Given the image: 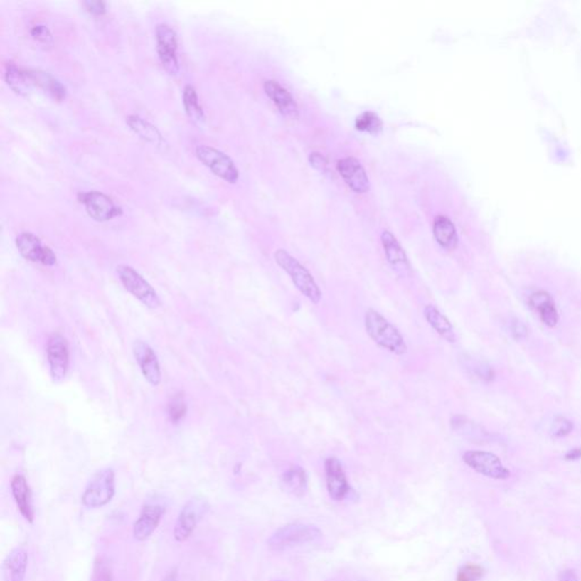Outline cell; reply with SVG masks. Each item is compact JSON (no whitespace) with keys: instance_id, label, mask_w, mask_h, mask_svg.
Instances as JSON below:
<instances>
[{"instance_id":"26","label":"cell","mask_w":581,"mask_h":581,"mask_svg":"<svg viewBox=\"0 0 581 581\" xmlns=\"http://www.w3.org/2000/svg\"><path fill=\"white\" fill-rule=\"evenodd\" d=\"M284 489L297 497L304 496L308 489V477L304 468L291 466L282 476Z\"/></svg>"},{"instance_id":"3","label":"cell","mask_w":581,"mask_h":581,"mask_svg":"<svg viewBox=\"0 0 581 581\" xmlns=\"http://www.w3.org/2000/svg\"><path fill=\"white\" fill-rule=\"evenodd\" d=\"M274 257L278 266L287 272L300 293L307 299H309L312 304H319L321 300V291L309 270L283 249L276 251Z\"/></svg>"},{"instance_id":"19","label":"cell","mask_w":581,"mask_h":581,"mask_svg":"<svg viewBox=\"0 0 581 581\" xmlns=\"http://www.w3.org/2000/svg\"><path fill=\"white\" fill-rule=\"evenodd\" d=\"M382 245L384 247L385 256L393 267L394 270L401 274H407L411 272L410 262L405 255V250L402 249L401 245L393 234L384 230L382 234Z\"/></svg>"},{"instance_id":"13","label":"cell","mask_w":581,"mask_h":581,"mask_svg":"<svg viewBox=\"0 0 581 581\" xmlns=\"http://www.w3.org/2000/svg\"><path fill=\"white\" fill-rule=\"evenodd\" d=\"M326 487L329 497L335 502H340L351 491L348 478L339 459L331 457L325 461Z\"/></svg>"},{"instance_id":"2","label":"cell","mask_w":581,"mask_h":581,"mask_svg":"<svg viewBox=\"0 0 581 581\" xmlns=\"http://www.w3.org/2000/svg\"><path fill=\"white\" fill-rule=\"evenodd\" d=\"M365 327L371 340L380 348L396 354L403 356L407 352L405 337L399 329L388 321L384 316L375 309H368L365 315Z\"/></svg>"},{"instance_id":"14","label":"cell","mask_w":581,"mask_h":581,"mask_svg":"<svg viewBox=\"0 0 581 581\" xmlns=\"http://www.w3.org/2000/svg\"><path fill=\"white\" fill-rule=\"evenodd\" d=\"M165 514V508L159 503L148 502L141 510L140 516L133 525V537L138 542H144L150 538L158 528L160 521Z\"/></svg>"},{"instance_id":"20","label":"cell","mask_w":581,"mask_h":581,"mask_svg":"<svg viewBox=\"0 0 581 581\" xmlns=\"http://www.w3.org/2000/svg\"><path fill=\"white\" fill-rule=\"evenodd\" d=\"M28 556L21 548L11 550L3 563V581H26Z\"/></svg>"},{"instance_id":"31","label":"cell","mask_w":581,"mask_h":581,"mask_svg":"<svg viewBox=\"0 0 581 581\" xmlns=\"http://www.w3.org/2000/svg\"><path fill=\"white\" fill-rule=\"evenodd\" d=\"M453 428L462 432L466 436H485L486 432L481 427L470 422L464 417H455L452 422Z\"/></svg>"},{"instance_id":"34","label":"cell","mask_w":581,"mask_h":581,"mask_svg":"<svg viewBox=\"0 0 581 581\" xmlns=\"http://www.w3.org/2000/svg\"><path fill=\"white\" fill-rule=\"evenodd\" d=\"M30 34L34 40H37L39 43H46V45L53 43V37L50 30L43 24L32 26Z\"/></svg>"},{"instance_id":"30","label":"cell","mask_w":581,"mask_h":581,"mask_svg":"<svg viewBox=\"0 0 581 581\" xmlns=\"http://www.w3.org/2000/svg\"><path fill=\"white\" fill-rule=\"evenodd\" d=\"M188 407L183 394L178 393L171 398L169 403V416L174 424L180 422L186 417Z\"/></svg>"},{"instance_id":"32","label":"cell","mask_w":581,"mask_h":581,"mask_svg":"<svg viewBox=\"0 0 581 581\" xmlns=\"http://www.w3.org/2000/svg\"><path fill=\"white\" fill-rule=\"evenodd\" d=\"M91 581H112V565L104 558H97L93 563Z\"/></svg>"},{"instance_id":"37","label":"cell","mask_w":581,"mask_h":581,"mask_svg":"<svg viewBox=\"0 0 581 581\" xmlns=\"http://www.w3.org/2000/svg\"><path fill=\"white\" fill-rule=\"evenodd\" d=\"M511 331L512 334L513 336L517 339V340H520V339H523V337L527 335V329H526V326L523 325L520 320L516 319L512 321L511 324Z\"/></svg>"},{"instance_id":"17","label":"cell","mask_w":581,"mask_h":581,"mask_svg":"<svg viewBox=\"0 0 581 581\" xmlns=\"http://www.w3.org/2000/svg\"><path fill=\"white\" fill-rule=\"evenodd\" d=\"M11 495L14 497L17 508L21 516L28 523H33L36 512H34L33 499L32 491L26 481V477L22 475H15L11 481Z\"/></svg>"},{"instance_id":"22","label":"cell","mask_w":581,"mask_h":581,"mask_svg":"<svg viewBox=\"0 0 581 581\" xmlns=\"http://www.w3.org/2000/svg\"><path fill=\"white\" fill-rule=\"evenodd\" d=\"M127 124L135 134L139 135V138L146 141L148 144L156 146H163L165 144L163 134L160 133L159 129L140 116H127Z\"/></svg>"},{"instance_id":"9","label":"cell","mask_w":581,"mask_h":581,"mask_svg":"<svg viewBox=\"0 0 581 581\" xmlns=\"http://www.w3.org/2000/svg\"><path fill=\"white\" fill-rule=\"evenodd\" d=\"M79 203L85 206L87 215L99 223L110 222L112 219L123 215L112 198L99 191L83 192L78 196Z\"/></svg>"},{"instance_id":"40","label":"cell","mask_w":581,"mask_h":581,"mask_svg":"<svg viewBox=\"0 0 581 581\" xmlns=\"http://www.w3.org/2000/svg\"><path fill=\"white\" fill-rule=\"evenodd\" d=\"M161 581H178V569L177 567L171 569Z\"/></svg>"},{"instance_id":"35","label":"cell","mask_w":581,"mask_h":581,"mask_svg":"<svg viewBox=\"0 0 581 581\" xmlns=\"http://www.w3.org/2000/svg\"><path fill=\"white\" fill-rule=\"evenodd\" d=\"M573 430V424L570 420L563 417H558L554 420L553 426H552V434L556 437H562V436L570 434Z\"/></svg>"},{"instance_id":"8","label":"cell","mask_w":581,"mask_h":581,"mask_svg":"<svg viewBox=\"0 0 581 581\" xmlns=\"http://www.w3.org/2000/svg\"><path fill=\"white\" fill-rule=\"evenodd\" d=\"M156 43L160 63L169 75L180 73V63L177 57V34L169 24L161 23L156 26Z\"/></svg>"},{"instance_id":"24","label":"cell","mask_w":581,"mask_h":581,"mask_svg":"<svg viewBox=\"0 0 581 581\" xmlns=\"http://www.w3.org/2000/svg\"><path fill=\"white\" fill-rule=\"evenodd\" d=\"M5 79L9 87L20 95L28 93L34 87L31 70L18 68L15 64L6 65Z\"/></svg>"},{"instance_id":"28","label":"cell","mask_w":581,"mask_h":581,"mask_svg":"<svg viewBox=\"0 0 581 581\" xmlns=\"http://www.w3.org/2000/svg\"><path fill=\"white\" fill-rule=\"evenodd\" d=\"M183 106L186 115L193 123L203 124L205 122V112L200 105L199 97L193 85H186L183 89Z\"/></svg>"},{"instance_id":"15","label":"cell","mask_w":581,"mask_h":581,"mask_svg":"<svg viewBox=\"0 0 581 581\" xmlns=\"http://www.w3.org/2000/svg\"><path fill=\"white\" fill-rule=\"evenodd\" d=\"M133 354L144 378L152 386H158L161 382V371L157 354L152 350L151 346L144 341H135L133 344Z\"/></svg>"},{"instance_id":"38","label":"cell","mask_w":581,"mask_h":581,"mask_svg":"<svg viewBox=\"0 0 581 581\" xmlns=\"http://www.w3.org/2000/svg\"><path fill=\"white\" fill-rule=\"evenodd\" d=\"M309 160L310 163H311V165L318 169H325L326 165H327V163H326L325 158H324L323 156L320 155V154H318V152H315V154H311Z\"/></svg>"},{"instance_id":"11","label":"cell","mask_w":581,"mask_h":581,"mask_svg":"<svg viewBox=\"0 0 581 581\" xmlns=\"http://www.w3.org/2000/svg\"><path fill=\"white\" fill-rule=\"evenodd\" d=\"M16 247L21 256L28 262H39L43 266H55L57 264L56 253L50 247L43 245L36 234L23 232L16 238Z\"/></svg>"},{"instance_id":"23","label":"cell","mask_w":581,"mask_h":581,"mask_svg":"<svg viewBox=\"0 0 581 581\" xmlns=\"http://www.w3.org/2000/svg\"><path fill=\"white\" fill-rule=\"evenodd\" d=\"M432 233L438 245L447 250H453L458 245V234L454 224L449 217H436L432 225Z\"/></svg>"},{"instance_id":"16","label":"cell","mask_w":581,"mask_h":581,"mask_svg":"<svg viewBox=\"0 0 581 581\" xmlns=\"http://www.w3.org/2000/svg\"><path fill=\"white\" fill-rule=\"evenodd\" d=\"M337 171L343 180L357 193L369 190V178L359 160L353 157L343 158L337 163Z\"/></svg>"},{"instance_id":"29","label":"cell","mask_w":581,"mask_h":581,"mask_svg":"<svg viewBox=\"0 0 581 581\" xmlns=\"http://www.w3.org/2000/svg\"><path fill=\"white\" fill-rule=\"evenodd\" d=\"M356 127L363 132L378 134L382 131L383 122L375 112H365L356 119Z\"/></svg>"},{"instance_id":"27","label":"cell","mask_w":581,"mask_h":581,"mask_svg":"<svg viewBox=\"0 0 581 581\" xmlns=\"http://www.w3.org/2000/svg\"><path fill=\"white\" fill-rule=\"evenodd\" d=\"M32 78H33L34 87H39L53 97L57 102H63L68 96V89L58 81L56 78H53L47 72L41 70H31Z\"/></svg>"},{"instance_id":"5","label":"cell","mask_w":581,"mask_h":581,"mask_svg":"<svg viewBox=\"0 0 581 581\" xmlns=\"http://www.w3.org/2000/svg\"><path fill=\"white\" fill-rule=\"evenodd\" d=\"M208 501L203 497H192L181 508L176 523H175L173 536L178 543L186 542V539L192 536V533L197 528L198 523L208 513Z\"/></svg>"},{"instance_id":"21","label":"cell","mask_w":581,"mask_h":581,"mask_svg":"<svg viewBox=\"0 0 581 581\" xmlns=\"http://www.w3.org/2000/svg\"><path fill=\"white\" fill-rule=\"evenodd\" d=\"M529 304L545 325L548 327H555L558 325L559 314L553 298L548 292L538 291L533 293L529 299Z\"/></svg>"},{"instance_id":"39","label":"cell","mask_w":581,"mask_h":581,"mask_svg":"<svg viewBox=\"0 0 581 581\" xmlns=\"http://www.w3.org/2000/svg\"><path fill=\"white\" fill-rule=\"evenodd\" d=\"M558 579H559V581H579L578 577L572 570L562 571V572L559 573Z\"/></svg>"},{"instance_id":"7","label":"cell","mask_w":581,"mask_h":581,"mask_svg":"<svg viewBox=\"0 0 581 581\" xmlns=\"http://www.w3.org/2000/svg\"><path fill=\"white\" fill-rule=\"evenodd\" d=\"M117 274L124 287L144 306L150 309L159 308L160 299L155 289L137 270H133L132 267L119 265L117 267Z\"/></svg>"},{"instance_id":"12","label":"cell","mask_w":581,"mask_h":581,"mask_svg":"<svg viewBox=\"0 0 581 581\" xmlns=\"http://www.w3.org/2000/svg\"><path fill=\"white\" fill-rule=\"evenodd\" d=\"M47 358H48L50 375L55 382H62L66 377L70 366V351L68 341L63 335H51L47 344Z\"/></svg>"},{"instance_id":"41","label":"cell","mask_w":581,"mask_h":581,"mask_svg":"<svg viewBox=\"0 0 581 581\" xmlns=\"http://www.w3.org/2000/svg\"><path fill=\"white\" fill-rule=\"evenodd\" d=\"M581 458V449H573L565 454V459L569 461L578 460Z\"/></svg>"},{"instance_id":"42","label":"cell","mask_w":581,"mask_h":581,"mask_svg":"<svg viewBox=\"0 0 581 581\" xmlns=\"http://www.w3.org/2000/svg\"><path fill=\"white\" fill-rule=\"evenodd\" d=\"M357 581H363V580H357Z\"/></svg>"},{"instance_id":"36","label":"cell","mask_w":581,"mask_h":581,"mask_svg":"<svg viewBox=\"0 0 581 581\" xmlns=\"http://www.w3.org/2000/svg\"><path fill=\"white\" fill-rule=\"evenodd\" d=\"M85 9L95 16H102L107 13V3L102 0H87L83 3Z\"/></svg>"},{"instance_id":"33","label":"cell","mask_w":581,"mask_h":581,"mask_svg":"<svg viewBox=\"0 0 581 581\" xmlns=\"http://www.w3.org/2000/svg\"><path fill=\"white\" fill-rule=\"evenodd\" d=\"M485 570L476 563H467L459 569L457 581H478L483 578Z\"/></svg>"},{"instance_id":"6","label":"cell","mask_w":581,"mask_h":581,"mask_svg":"<svg viewBox=\"0 0 581 581\" xmlns=\"http://www.w3.org/2000/svg\"><path fill=\"white\" fill-rule=\"evenodd\" d=\"M196 156L207 169H210L213 174L220 177L222 180L230 184L239 181V169L233 160L220 150L203 144L196 148Z\"/></svg>"},{"instance_id":"25","label":"cell","mask_w":581,"mask_h":581,"mask_svg":"<svg viewBox=\"0 0 581 581\" xmlns=\"http://www.w3.org/2000/svg\"><path fill=\"white\" fill-rule=\"evenodd\" d=\"M424 316L428 324L435 329L439 336L443 337L444 340L451 343L457 341V335H455L452 324L436 307L432 304L425 307Z\"/></svg>"},{"instance_id":"10","label":"cell","mask_w":581,"mask_h":581,"mask_svg":"<svg viewBox=\"0 0 581 581\" xmlns=\"http://www.w3.org/2000/svg\"><path fill=\"white\" fill-rule=\"evenodd\" d=\"M462 460L467 466L485 477L496 480L508 479L510 477V471L493 453L468 451L462 455Z\"/></svg>"},{"instance_id":"1","label":"cell","mask_w":581,"mask_h":581,"mask_svg":"<svg viewBox=\"0 0 581 581\" xmlns=\"http://www.w3.org/2000/svg\"><path fill=\"white\" fill-rule=\"evenodd\" d=\"M323 537V531L311 523H292L272 533L267 546L272 552H284L304 545L314 544Z\"/></svg>"},{"instance_id":"18","label":"cell","mask_w":581,"mask_h":581,"mask_svg":"<svg viewBox=\"0 0 581 581\" xmlns=\"http://www.w3.org/2000/svg\"><path fill=\"white\" fill-rule=\"evenodd\" d=\"M264 89L267 96L272 99V102L278 107V110L284 116L292 119L299 117L298 105L293 99L292 95L283 85H279L275 80H267L264 83Z\"/></svg>"},{"instance_id":"4","label":"cell","mask_w":581,"mask_h":581,"mask_svg":"<svg viewBox=\"0 0 581 581\" xmlns=\"http://www.w3.org/2000/svg\"><path fill=\"white\" fill-rule=\"evenodd\" d=\"M115 472L110 468L99 470L87 484L81 502L87 508H100L112 502L115 496Z\"/></svg>"}]
</instances>
